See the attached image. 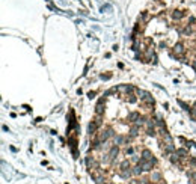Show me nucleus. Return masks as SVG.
Wrapping results in <instances>:
<instances>
[{"label": "nucleus", "mask_w": 196, "mask_h": 184, "mask_svg": "<svg viewBox=\"0 0 196 184\" xmlns=\"http://www.w3.org/2000/svg\"><path fill=\"white\" fill-rule=\"evenodd\" d=\"M112 137H115V130L112 128V127H104L103 130H100L97 133V139L100 142H109V139H112Z\"/></svg>", "instance_id": "1"}, {"label": "nucleus", "mask_w": 196, "mask_h": 184, "mask_svg": "<svg viewBox=\"0 0 196 184\" xmlns=\"http://www.w3.org/2000/svg\"><path fill=\"white\" fill-rule=\"evenodd\" d=\"M186 53H187V50L184 47V44L183 42H176L175 47H174V51H172V56L176 57V59H184Z\"/></svg>", "instance_id": "2"}, {"label": "nucleus", "mask_w": 196, "mask_h": 184, "mask_svg": "<svg viewBox=\"0 0 196 184\" xmlns=\"http://www.w3.org/2000/svg\"><path fill=\"white\" fill-rule=\"evenodd\" d=\"M85 163H86V168L91 171V169H97V168H100V163H98L95 160V157L94 155H86V159H85Z\"/></svg>", "instance_id": "3"}, {"label": "nucleus", "mask_w": 196, "mask_h": 184, "mask_svg": "<svg viewBox=\"0 0 196 184\" xmlns=\"http://www.w3.org/2000/svg\"><path fill=\"white\" fill-rule=\"evenodd\" d=\"M140 157H142L144 160H149V162H153V163H155V164H157V159L154 157V154L148 150V148H145V150H142Z\"/></svg>", "instance_id": "4"}, {"label": "nucleus", "mask_w": 196, "mask_h": 184, "mask_svg": "<svg viewBox=\"0 0 196 184\" xmlns=\"http://www.w3.org/2000/svg\"><path fill=\"white\" fill-rule=\"evenodd\" d=\"M139 164L142 166V168H144V172H153V169H154V166H155V163H153V162H149V160H144V159H140Z\"/></svg>", "instance_id": "5"}, {"label": "nucleus", "mask_w": 196, "mask_h": 184, "mask_svg": "<svg viewBox=\"0 0 196 184\" xmlns=\"http://www.w3.org/2000/svg\"><path fill=\"white\" fill-rule=\"evenodd\" d=\"M107 153H109V155H110L112 164H113V163H115V159H116V155L119 154V148H118V145H112V148H110Z\"/></svg>", "instance_id": "6"}, {"label": "nucleus", "mask_w": 196, "mask_h": 184, "mask_svg": "<svg viewBox=\"0 0 196 184\" xmlns=\"http://www.w3.org/2000/svg\"><path fill=\"white\" fill-rule=\"evenodd\" d=\"M175 154L180 157V159H189V150L184 146V148H176Z\"/></svg>", "instance_id": "7"}, {"label": "nucleus", "mask_w": 196, "mask_h": 184, "mask_svg": "<svg viewBox=\"0 0 196 184\" xmlns=\"http://www.w3.org/2000/svg\"><path fill=\"white\" fill-rule=\"evenodd\" d=\"M139 118H140V112H131V113H128L127 121H128V122H131V124H136Z\"/></svg>", "instance_id": "8"}, {"label": "nucleus", "mask_w": 196, "mask_h": 184, "mask_svg": "<svg viewBox=\"0 0 196 184\" xmlns=\"http://www.w3.org/2000/svg\"><path fill=\"white\" fill-rule=\"evenodd\" d=\"M149 180L153 183H160V181H163V175H162V172H158V171H153Z\"/></svg>", "instance_id": "9"}, {"label": "nucleus", "mask_w": 196, "mask_h": 184, "mask_svg": "<svg viewBox=\"0 0 196 184\" xmlns=\"http://www.w3.org/2000/svg\"><path fill=\"white\" fill-rule=\"evenodd\" d=\"M186 15H187V11H176V9H175V11L172 12V18L176 20V21H180V20L184 18Z\"/></svg>", "instance_id": "10"}, {"label": "nucleus", "mask_w": 196, "mask_h": 184, "mask_svg": "<svg viewBox=\"0 0 196 184\" xmlns=\"http://www.w3.org/2000/svg\"><path fill=\"white\" fill-rule=\"evenodd\" d=\"M139 131H140V125H137V124H131V127H130V136L136 137V136L139 134Z\"/></svg>", "instance_id": "11"}, {"label": "nucleus", "mask_w": 196, "mask_h": 184, "mask_svg": "<svg viewBox=\"0 0 196 184\" xmlns=\"http://www.w3.org/2000/svg\"><path fill=\"white\" fill-rule=\"evenodd\" d=\"M131 172H133V175H134V177H139V175H142V174H144V168H142V166L137 163V164L134 166V168L131 169Z\"/></svg>", "instance_id": "12"}, {"label": "nucleus", "mask_w": 196, "mask_h": 184, "mask_svg": "<svg viewBox=\"0 0 196 184\" xmlns=\"http://www.w3.org/2000/svg\"><path fill=\"white\" fill-rule=\"evenodd\" d=\"M149 18H151V14H149V12H146V11H145V12H142V14H140V17H139L140 23H144V24H145V23H148V21H149Z\"/></svg>", "instance_id": "13"}, {"label": "nucleus", "mask_w": 196, "mask_h": 184, "mask_svg": "<svg viewBox=\"0 0 196 184\" xmlns=\"http://www.w3.org/2000/svg\"><path fill=\"white\" fill-rule=\"evenodd\" d=\"M116 91L118 94H128V85H121V86H116Z\"/></svg>", "instance_id": "14"}, {"label": "nucleus", "mask_w": 196, "mask_h": 184, "mask_svg": "<svg viewBox=\"0 0 196 184\" xmlns=\"http://www.w3.org/2000/svg\"><path fill=\"white\" fill-rule=\"evenodd\" d=\"M125 97H127V101H128V103H131V104L137 101V97H136V95L133 94V92H131V94H127Z\"/></svg>", "instance_id": "15"}, {"label": "nucleus", "mask_w": 196, "mask_h": 184, "mask_svg": "<svg viewBox=\"0 0 196 184\" xmlns=\"http://www.w3.org/2000/svg\"><path fill=\"white\" fill-rule=\"evenodd\" d=\"M155 133H157L155 127H148V128H146V134H148V136H155Z\"/></svg>", "instance_id": "16"}, {"label": "nucleus", "mask_w": 196, "mask_h": 184, "mask_svg": "<svg viewBox=\"0 0 196 184\" xmlns=\"http://www.w3.org/2000/svg\"><path fill=\"white\" fill-rule=\"evenodd\" d=\"M187 177H189L193 183H196V171H190V172H187Z\"/></svg>", "instance_id": "17"}, {"label": "nucleus", "mask_w": 196, "mask_h": 184, "mask_svg": "<svg viewBox=\"0 0 196 184\" xmlns=\"http://www.w3.org/2000/svg\"><path fill=\"white\" fill-rule=\"evenodd\" d=\"M133 153H134V148H133V146H127V150H125V154L128 155H133Z\"/></svg>", "instance_id": "18"}, {"label": "nucleus", "mask_w": 196, "mask_h": 184, "mask_svg": "<svg viewBox=\"0 0 196 184\" xmlns=\"http://www.w3.org/2000/svg\"><path fill=\"white\" fill-rule=\"evenodd\" d=\"M100 77L103 78V80H109V78H112V74H101Z\"/></svg>", "instance_id": "19"}, {"label": "nucleus", "mask_w": 196, "mask_h": 184, "mask_svg": "<svg viewBox=\"0 0 196 184\" xmlns=\"http://www.w3.org/2000/svg\"><path fill=\"white\" fill-rule=\"evenodd\" d=\"M95 95H97V92H95V91L88 92V97H89V98H95Z\"/></svg>", "instance_id": "20"}, {"label": "nucleus", "mask_w": 196, "mask_h": 184, "mask_svg": "<svg viewBox=\"0 0 196 184\" xmlns=\"http://www.w3.org/2000/svg\"><path fill=\"white\" fill-rule=\"evenodd\" d=\"M190 65H192V68H193L195 71H196V59H193V60H192V62H190Z\"/></svg>", "instance_id": "21"}]
</instances>
